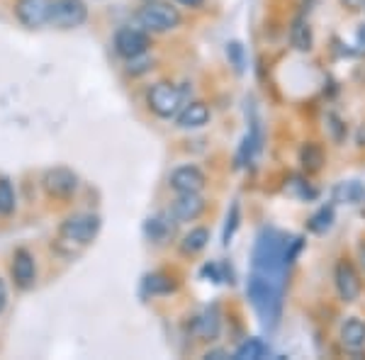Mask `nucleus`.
<instances>
[{
	"label": "nucleus",
	"instance_id": "obj_1",
	"mask_svg": "<svg viewBox=\"0 0 365 360\" xmlns=\"http://www.w3.org/2000/svg\"><path fill=\"white\" fill-rule=\"evenodd\" d=\"M100 222L98 215H91V212H78V215H71L61 222L56 234V251L66 258L78 256L81 251L88 249V246L96 241V236L100 234Z\"/></svg>",
	"mask_w": 365,
	"mask_h": 360
},
{
	"label": "nucleus",
	"instance_id": "obj_2",
	"mask_svg": "<svg viewBox=\"0 0 365 360\" xmlns=\"http://www.w3.org/2000/svg\"><path fill=\"white\" fill-rule=\"evenodd\" d=\"M282 294H285V280H275V277L253 273L246 285V297L253 304V309L261 314L263 324L275 326L282 312Z\"/></svg>",
	"mask_w": 365,
	"mask_h": 360
},
{
	"label": "nucleus",
	"instance_id": "obj_3",
	"mask_svg": "<svg viewBox=\"0 0 365 360\" xmlns=\"http://www.w3.org/2000/svg\"><path fill=\"white\" fill-rule=\"evenodd\" d=\"M287 236L278 229H263L253 244L251 265L253 273H261L275 280H285V263H282V251H285Z\"/></svg>",
	"mask_w": 365,
	"mask_h": 360
},
{
	"label": "nucleus",
	"instance_id": "obj_4",
	"mask_svg": "<svg viewBox=\"0 0 365 360\" xmlns=\"http://www.w3.org/2000/svg\"><path fill=\"white\" fill-rule=\"evenodd\" d=\"M139 25L146 29V32H154V34H163L170 32L180 25V13L178 8H173L170 3H163V0H151L146 3L144 8L137 13Z\"/></svg>",
	"mask_w": 365,
	"mask_h": 360
},
{
	"label": "nucleus",
	"instance_id": "obj_5",
	"mask_svg": "<svg viewBox=\"0 0 365 360\" xmlns=\"http://www.w3.org/2000/svg\"><path fill=\"white\" fill-rule=\"evenodd\" d=\"M146 103H149L154 115L163 117V120H170V117H178V112L182 110L185 93L173 83H156V86H151L149 96H146Z\"/></svg>",
	"mask_w": 365,
	"mask_h": 360
},
{
	"label": "nucleus",
	"instance_id": "obj_6",
	"mask_svg": "<svg viewBox=\"0 0 365 360\" xmlns=\"http://www.w3.org/2000/svg\"><path fill=\"white\" fill-rule=\"evenodd\" d=\"M334 287L339 292V299L346 304H353L363 292V282L358 275L356 265L351 261H339L334 265Z\"/></svg>",
	"mask_w": 365,
	"mask_h": 360
},
{
	"label": "nucleus",
	"instance_id": "obj_7",
	"mask_svg": "<svg viewBox=\"0 0 365 360\" xmlns=\"http://www.w3.org/2000/svg\"><path fill=\"white\" fill-rule=\"evenodd\" d=\"M86 17H88V8L83 5V0H54L51 3L49 25L61 29H73L83 25Z\"/></svg>",
	"mask_w": 365,
	"mask_h": 360
},
{
	"label": "nucleus",
	"instance_id": "obj_8",
	"mask_svg": "<svg viewBox=\"0 0 365 360\" xmlns=\"http://www.w3.org/2000/svg\"><path fill=\"white\" fill-rule=\"evenodd\" d=\"M115 51L122 58H137L149 51V34L137 27H122L115 34Z\"/></svg>",
	"mask_w": 365,
	"mask_h": 360
},
{
	"label": "nucleus",
	"instance_id": "obj_9",
	"mask_svg": "<svg viewBox=\"0 0 365 360\" xmlns=\"http://www.w3.org/2000/svg\"><path fill=\"white\" fill-rule=\"evenodd\" d=\"M51 3L54 0H17L15 13L25 27H42L51 20Z\"/></svg>",
	"mask_w": 365,
	"mask_h": 360
},
{
	"label": "nucleus",
	"instance_id": "obj_10",
	"mask_svg": "<svg viewBox=\"0 0 365 360\" xmlns=\"http://www.w3.org/2000/svg\"><path fill=\"white\" fill-rule=\"evenodd\" d=\"M44 190L51 197H68L78 190V175L71 168H51L44 173Z\"/></svg>",
	"mask_w": 365,
	"mask_h": 360
},
{
	"label": "nucleus",
	"instance_id": "obj_11",
	"mask_svg": "<svg viewBox=\"0 0 365 360\" xmlns=\"http://www.w3.org/2000/svg\"><path fill=\"white\" fill-rule=\"evenodd\" d=\"M190 331L195 336L197 341H215L217 336L222 334V314L215 304L205 307L200 314L192 319L190 324Z\"/></svg>",
	"mask_w": 365,
	"mask_h": 360
},
{
	"label": "nucleus",
	"instance_id": "obj_12",
	"mask_svg": "<svg viewBox=\"0 0 365 360\" xmlns=\"http://www.w3.org/2000/svg\"><path fill=\"white\" fill-rule=\"evenodd\" d=\"M205 197L200 192H178V197L170 205V215L175 222H195L200 215L205 212Z\"/></svg>",
	"mask_w": 365,
	"mask_h": 360
},
{
	"label": "nucleus",
	"instance_id": "obj_13",
	"mask_svg": "<svg viewBox=\"0 0 365 360\" xmlns=\"http://www.w3.org/2000/svg\"><path fill=\"white\" fill-rule=\"evenodd\" d=\"M205 182H207V178L197 166H180L168 178V185L175 192H202Z\"/></svg>",
	"mask_w": 365,
	"mask_h": 360
},
{
	"label": "nucleus",
	"instance_id": "obj_14",
	"mask_svg": "<svg viewBox=\"0 0 365 360\" xmlns=\"http://www.w3.org/2000/svg\"><path fill=\"white\" fill-rule=\"evenodd\" d=\"M341 346L346 351H363L365 348V319L361 317H349L344 324H341V331H339Z\"/></svg>",
	"mask_w": 365,
	"mask_h": 360
},
{
	"label": "nucleus",
	"instance_id": "obj_15",
	"mask_svg": "<svg viewBox=\"0 0 365 360\" xmlns=\"http://www.w3.org/2000/svg\"><path fill=\"white\" fill-rule=\"evenodd\" d=\"M175 224H178V222L173 220V215H170V212H161V215H154V217H149V220H146L144 234H146V239L154 241V244H166V241L175 232Z\"/></svg>",
	"mask_w": 365,
	"mask_h": 360
},
{
	"label": "nucleus",
	"instance_id": "obj_16",
	"mask_svg": "<svg viewBox=\"0 0 365 360\" xmlns=\"http://www.w3.org/2000/svg\"><path fill=\"white\" fill-rule=\"evenodd\" d=\"M13 277H15V285L20 290H27V287L34 285V277H37V268H34V258L32 253L20 249L15 251L13 258Z\"/></svg>",
	"mask_w": 365,
	"mask_h": 360
},
{
	"label": "nucleus",
	"instance_id": "obj_17",
	"mask_svg": "<svg viewBox=\"0 0 365 360\" xmlns=\"http://www.w3.org/2000/svg\"><path fill=\"white\" fill-rule=\"evenodd\" d=\"M210 122V108L205 103H187L178 112V127L180 129H200Z\"/></svg>",
	"mask_w": 365,
	"mask_h": 360
},
{
	"label": "nucleus",
	"instance_id": "obj_18",
	"mask_svg": "<svg viewBox=\"0 0 365 360\" xmlns=\"http://www.w3.org/2000/svg\"><path fill=\"white\" fill-rule=\"evenodd\" d=\"M290 44L295 46L297 51H302V54H307V51H312V46H314V34H312V27L304 15H297L295 20H292Z\"/></svg>",
	"mask_w": 365,
	"mask_h": 360
},
{
	"label": "nucleus",
	"instance_id": "obj_19",
	"mask_svg": "<svg viewBox=\"0 0 365 360\" xmlns=\"http://www.w3.org/2000/svg\"><path fill=\"white\" fill-rule=\"evenodd\" d=\"M299 166L307 175L312 173H319L324 168V163H327V153L319 144H314V141H307V144H302V149H299Z\"/></svg>",
	"mask_w": 365,
	"mask_h": 360
},
{
	"label": "nucleus",
	"instance_id": "obj_20",
	"mask_svg": "<svg viewBox=\"0 0 365 360\" xmlns=\"http://www.w3.org/2000/svg\"><path fill=\"white\" fill-rule=\"evenodd\" d=\"M334 202L341 205H363L365 202V185L361 180H344L334 187Z\"/></svg>",
	"mask_w": 365,
	"mask_h": 360
},
{
	"label": "nucleus",
	"instance_id": "obj_21",
	"mask_svg": "<svg viewBox=\"0 0 365 360\" xmlns=\"http://www.w3.org/2000/svg\"><path fill=\"white\" fill-rule=\"evenodd\" d=\"M270 356V348L266 341L261 339H246L244 344L237 348L234 360H263Z\"/></svg>",
	"mask_w": 365,
	"mask_h": 360
},
{
	"label": "nucleus",
	"instance_id": "obj_22",
	"mask_svg": "<svg viewBox=\"0 0 365 360\" xmlns=\"http://www.w3.org/2000/svg\"><path fill=\"white\" fill-rule=\"evenodd\" d=\"M207 241H210V232L205 227H195V229H190L185 236H182V241H180V251L185 253V256H195V253H200L207 246Z\"/></svg>",
	"mask_w": 365,
	"mask_h": 360
},
{
	"label": "nucleus",
	"instance_id": "obj_23",
	"mask_svg": "<svg viewBox=\"0 0 365 360\" xmlns=\"http://www.w3.org/2000/svg\"><path fill=\"white\" fill-rule=\"evenodd\" d=\"M334 220H336V215H334V205H322V207L307 220V229L312 234H327L329 229L334 227Z\"/></svg>",
	"mask_w": 365,
	"mask_h": 360
},
{
	"label": "nucleus",
	"instance_id": "obj_24",
	"mask_svg": "<svg viewBox=\"0 0 365 360\" xmlns=\"http://www.w3.org/2000/svg\"><path fill=\"white\" fill-rule=\"evenodd\" d=\"M261 149V129L258 125L251 127V132L246 134L244 141H241V149H239V156H237V166H246V163L251 161L253 156H256V151Z\"/></svg>",
	"mask_w": 365,
	"mask_h": 360
},
{
	"label": "nucleus",
	"instance_id": "obj_25",
	"mask_svg": "<svg viewBox=\"0 0 365 360\" xmlns=\"http://www.w3.org/2000/svg\"><path fill=\"white\" fill-rule=\"evenodd\" d=\"M175 290L173 277H168L166 273H151L144 277V292L146 294H170Z\"/></svg>",
	"mask_w": 365,
	"mask_h": 360
},
{
	"label": "nucleus",
	"instance_id": "obj_26",
	"mask_svg": "<svg viewBox=\"0 0 365 360\" xmlns=\"http://www.w3.org/2000/svg\"><path fill=\"white\" fill-rule=\"evenodd\" d=\"M285 192L295 195V197H299V200H314L317 197V190L309 185V180H302V178H290V182L285 185Z\"/></svg>",
	"mask_w": 365,
	"mask_h": 360
},
{
	"label": "nucleus",
	"instance_id": "obj_27",
	"mask_svg": "<svg viewBox=\"0 0 365 360\" xmlns=\"http://www.w3.org/2000/svg\"><path fill=\"white\" fill-rule=\"evenodd\" d=\"M302 249H304L302 236H287L285 251H282V263H285V268H290V265L297 261V256L302 253Z\"/></svg>",
	"mask_w": 365,
	"mask_h": 360
},
{
	"label": "nucleus",
	"instance_id": "obj_28",
	"mask_svg": "<svg viewBox=\"0 0 365 360\" xmlns=\"http://www.w3.org/2000/svg\"><path fill=\"white\" fill-rule=\"evenodd\" d=\"M15 212V190L10 180L0 178V215H13Z\"/></svg>",
	"mask_w": 365,
	"mask_h": 360
},
{
	"label": "nucleus",
	"instance_id": "obj_29",
	"mask_svg": "<svg viewBox=\"0 0 365 360\" xmlns=\"http://www.w3.org/2000/svg\"><path fill=\"white\" fill-rule=\"evenodd\" d=\"M227 58H229V63H232L237 73H244L246 54H244V46H241L239 42H229L227 44Z\"/></svg>",
	"mask_w": 365,
	"mask_h": 360
},
{
	"label": "nucleus",
	"instance_id": "obj_30",
	"mask_svg": "<svg viewBox=\"0 0 365 360\" xmlns=\"http://www.w3.org/2000/svg\"><path fill=\"white\" fill-rule=\"evenodd\" d=\"M239 222H241V210H239V202H234L232 210H229V215H227L225 234H222V241H225V244H229V241H232V236L237 234Z\"/></svg>",
	"mask_w": 365,
	"mask_h": 360
},
{
	"label": "nucleus",
	"instance_id": "obj_31",
	"mask_svg": "<svg viewBox=\"0 0 365 360\" xmlns=\"http://www.w3.org/2000/svg\"><path fill=\"white\" fill-rule=\"evenodd\" d=\"M327 127H329V132H331V139L334 141H344L346 137V125H344V120L336 115V112H329L327 115Z\"/></svg>",
	"mask_w": 365,
	"mask_h": 360
},
{
	"label": "nucleus",
	"instance_id": "obj_32",
	"mask_svg": "<svg viewBox=\"0 0 365 360\" xmlns=\"http://www.w3.org/2000/svg\"><path fill=\"white\" fill-rule=\"evenodd\" d=\"M149 68H151V58L146 54H141L137 58H129V73H132V76H139V73H144V71H149Z\"/></svg>",
	"mask_w": 365,
	"mask_h": 360
},
{
	"label": "nucleus",
	"instance_id": "obj_33",
	"mask_svg": "<svg viewBox=\"0 0 365 360\" xmlns=\"http://www.w3.org/2000/svg\"><path fill=\"white\" fill-rule=\"evenodd\" d=\"M356 51L358 54H365V25L358 27L356 32Z\"/></svg>",
	"mask_w": 365,
	"mask_h": 360
},
{
	"label": "nucleus",
	"instance_id": "obj_34",
	"mask_svg": "<svg viewBox=\"0 0 365 360\" xmlns=\"http://www.w3.org/2000/svg\"><path fill=\"white\" fill-rule=\"evenodd\" d=\"M5 307H8V285H5V280L0 277V314L5 312Z\"/></svg>",
	"mask_w": 365,
	"mask_h": 360
},
{
	"label": "nucleus",
	"instance_id": "obj_35",
	"mask_svg": "<svg viewBox=\"0 0 365 360\" xmlns=\"http://www.w3.org/2000/svg\"><path fill=\"white\" fill-rule=\"evenodd\" d=\"M341 5H344V8H349V10H361L365 5V0H341Z\"/></svg>",
	"mask_w": 365,
	"mask_h": 360
},
{
	"label": "nucleus",
	"instance_id": "obj_36",
	"mask_svg": "<svg viewBox=\"0 0 365 360\" xmlns=\"http://www.w3.org/2000/svg\"><path fill=\"white\" fill-rule=\"evenodd\" d=\"M205 358H212V360H222V358H229V353L227 351H207L205 353Z\"/></svg>",
	"mask_w": 365,
	"mask_h": 360
},
{
	"label": "nucleus",
	"instance_id": "obj_37",
	"mask_svg": "<svg viewBox=\"0 0 365 360\" xmlns=\"http://www.w3.org/2000/svg\"><path fill=\"white\" fill-rule=\"evenodd\" d=\"M180 5H185V8H200V5L205 3V0H178Z\"/></svg>",
	"mask_w": 365,
	"mask_h": 360
},
{
	"label": "nucleus",
	"instance_id": "obj_38",
	"mask_svg": "<svg viewBox=\"0 0 365 360\" xmlns=\"http://www.w3.org/2000/svg\"><path fill=\"white\" fill-rule=\"evenodd\" d=\"M358 261H361L363 270H365V244H361V249H358Z\"/></svg>",
	"mask_w": 365,
	"mask_h": 360
}]
</instances>
